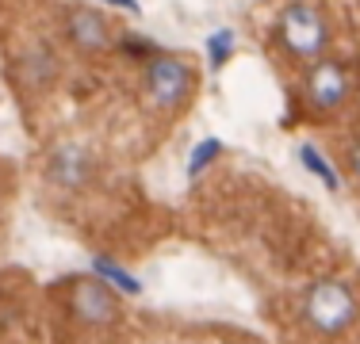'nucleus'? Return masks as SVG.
<instances>
[{"label": "nucleus", "mask_w": 360, "mask_h": 344, "mask_svg": "<svg viewBox=\"0 0 360 344\" xmlns=\"http://www.w3.org/2000/svg\"><path fill=\"white\" fill-rule=\"evenodd\" d=\"M104 4H111V8H123V12H131V15H139V12H142V4H139V0H104Z\"/></svg>", "instance_id": "ddd939ff"}, {"label": "nucleus", "mask_w": 360, "mask_h": 344, "mask_svg": "<svg viewBox=\"0 0 360 344\" xmlns=\"http://www.w3.org/2000/svg\"><path fill=\"white\" fill-rule=\"evenodd\" d=\"M299 322L311 337L338 340L360 322V295L341 275H319L299 295Z\"/></svg>", "instance_id": "f257e3e1"}, {"label": "nucleus", "mask_w": 360, "mask_h": 344, "mask_svg": "<svg viewBox=\"0 0 360 344\" xmlns=\"http://www.w3.org/2000/svg\"><path fill=\"white\" fill-rule=\"evenodd\" d=\"M46 176H50V184L62 187V192H84V187L92 184V176H96V157H92L84 145L65 142L50 153Z\"/></svg>", "instance_id": "39448f33"}, {"label": "nucleus", "mask_w": 360, "mask_h": 344, "mask_svg": "<svg viewBox=\"0 0 360 344\" xmlns=\"http://www.w3.org/2000/svg\"><path fill=\"white\" fill-rule=\"evenodd\" d=\"M92 275H96V279H104L108 287L115 291L119 298H123V303H127V298H139V295H142V283L134 279V275L127 272L123 264L111 260V256H92Z\"/></svg>", "instance_id": "6e6552de"}, {"label": "nucleus", "mask_w": 360, "mask_h": 344, "mask_svg": "<svg viewBox=\"0 0 360 344\" xmlns=\"http://www.w3.org/2000/svg\"><path fill=\"white\" fill-rule=\"evenodd\" d=\"M219 153H222V142H219V138H203V142L192 150V157H188V176H192V180L203 176V172L215 165Z\"/></svg>", "instance_id": "9b49d317"}, {"label": "nucleus", "mask_w": 360, "mask_h": 344, "mask_svg": "<svg viewBox=\"0 0 360 344\" xmlns=\"http://www.w3.org/2000/svg\"><path fill=\"white\" fill-rule=\"evenodd\" d=\"M234 50H238V34L230 27H219V31L207 34V62H211V69H222L230 58H234Z\"/></svg>", "instance_id": "9d476101"}, {"label": "nucleus", "mask_w": 360, "mask_h": 344, "mask_svg": "<svg viewBox=\"0 0 360 344\" xmlns=\"http://www.w3.org/2000/svg\"><path fill=\"white\" fill-rule=\"evenodd\" d=\"M349 96V77L345 65L338 62H314L307 73V107L314 115H333Z\"/></svg>", "instance_id": "423d86ee"}, {"label": "nucleus", "mask_w": 360, "mask_h": 344, "mask_svg": "<svg viewBox=\"0 0 360 344\" xmlns=\"http://www.w3.org/2000/svg\"><path fill=\"white\" fill-rule=\"evenodd\" d=\"M195 88V73L184 58L176 54H158L146 62V100H150L153 111L161 115H173L188 103Z\"/></svg>", "instance_id": "20e7f679"}, {"label": "nucleus", "mask_w": 360, "mask_h": 344, "mask_svg": "<svg viewBox=\"0 0 360 344\" xmlns=\"http://www.w3.org/2000/svg\"><path fill=\"white\" fill-rule=\"evenodd\" d=\"M276 34L284 42V50L299 62H319L322 50L330 46V27H326V15L319 4L311 0H295L280 12Z\"/></svg>", "instance_id": "7ed1b4c3"}, {"label": "nucleus", "mask_w": 360, "mask_h": 344, "mask_svg": "<svg viewBox=\"0 0 360 344\" xmlns=\"http://www.w3.org/2000/svg\"><path fill=\"white\" fill-rule=\"evenodd\" d=\"M58 310L70 317V325L77 333L89 337H111L123 325V298L108 287L96 275H70L54 287Z\"/></svg>", "instance_id": "f03ea898"}, {"label": "nucleus", "mask_w": 360, "mask_h": 344, "mask_svg": "<svg viewBox=\"0 0 360 344\" xmlns=\"http://www.w3.org/2000/svg\"><path fill=\"white\" fill-rule=\"evenodd\" d=\"M349 172H353V180H356V187H360V138H356L353 150H349Z\"/></svg>", "instance_id": "f8f14e48"}, {"label": "nucleus", "mask_w": 360, "mask_h": 344, "mask_svg": "<svg viewBox=\"0 0 360 344\" xmlns=\"http://www.w3.org/2000/svg\"><path fill=\"white\" fill-rule=\"evenodd\" d=\"M299 161H303V168L311 172L314 180H319L322 187H330V192H341V172L333 168V161L326 157L314 142H303L299 145Z\"/></svg>", "instance_id": "1a4fd4ad"}, {"label": "nucleus", "mask_w": 360, "mask_h": 344, "mask_svg": "<svg viewBox=\"0 0 360 344\" xmlns=\"http://www.w3.org/2000/svg\"><path fill=\"white\" fill-rule=\"evenodd\" d=\"M65 34H70L73 46L84 50V54H100V50L111 46V34H108L104 15L92 12V8H73V12L65 15Z\"/></svg>", "instance_id": "0eeeda50"}]
</instances>
